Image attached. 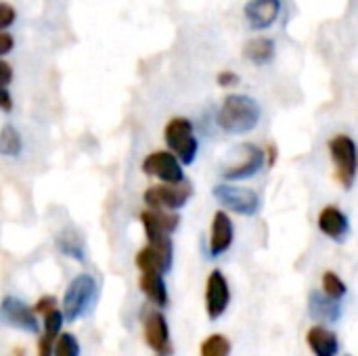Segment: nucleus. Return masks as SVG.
<instances>
[{
    "instance_id": "nucleus-1",
    "label": "nucleus",
    "mask_w": 358,
    "mask_h": 356,
    "mask_svg": "<svg viewBox=\"0 0 358 356\" xmlns=\"http://www.w3.org/2000/svg\"><path fill=\"white\" fill-rule=\"evenodd\" d=\"M262 111L260 105L248 94H229L224 97L216 122L229 134H248L260 124Z\"/></svg>"
},
{
    "instance_id": "nucleus-2",
    "label": "nucleus",
    "mask_w": 358,
    "mask_h": 356,
    "mask_svg": "<svg viewBox=\"0 0 358 356\" xmlns=\"http://www.w3.org/2000/svg\"><path fill=\"white\" fill-rule=\"evenodd\" d=\"M164 138H166L168 149L182 162V166H191L195 162L197 151H199V143H197V136H195L191 120H187V118H172L166 124Z\"/></svg>"
},
{
    "instance_id": "nucleus-3",
    "label": "nucleus",
    "mask_w": 358,
    "mask_h": 356,
    "mask_svg": "<svg viewBox=\"0 0 358 356\" xmlns=\"http://www.w3.org/2000/svg\"><path fill=\"white\" fill-rule=\"evenodd\" d=\"M329 153L336 166V178L344 189H352L358 174V149L352 136L336 134L329 141Z\"/></svg>"
},
{
    "instance_id": "nucleus-4",
    "label": "nucleus",
    "mask_w": 358,
    "mask_h": 356,
    "mask_svg": "<svg viewBox=\"0 0 358 356\" xmlns=\"http://www.w3.org/2000/svg\"><path fill=\"white\" fill-rule=\"evenodd\" d=\"M96 298V281L90 275H78L65 290L63 296V317L67 323H73L82 317Z\"/></svg>"
},
{
    "instance_id": "nucleus-5",
    "label": "nucleus",
    "mask_w": 358,
    "mask_h": 356,
    "mask_svg": "<svg viewBox=\"0 0 358 356\" xmlns=\"http://www.w3.org/2000/svg\"><path fill=\"white\" fill-rule=\"evenodd\" d=\"M214 197L216 201L235 214L241 216H254L260 210V197L254 189L248 187H237L233 183H220L214 187Z\"/></svg>"
},
{
    "instance_id": "nucleus-6",
    "label": "nucleus",
    "mask_w": 358,
    "mask_h": 356,
    "mask_svg": "<svg viewBox=\"0 0 358 356\" xmlns=\"http://www.w3.org/2000/svg\"><path fill=\"white\" fill-rule=\"evenodd\" d=\"M193 195V187L191 183L182 180V183H164V185H155L149 187L143 195L145 204L153 210H180L189 197Z\"/></svg>"
},
{
    "instance_id": "nucleus-7",
    "label": "nucleus",
    "mask_w": 358,
    "mask_h": 356,
    "mask_svg": "<svg viewBox=\"0 0 358 356\" xmlns=\"http://www.w3.org/2000/svg\"><path fill=\"white\" fill-rule=\"evenodd\" d=\"M172 258H174L172 239L162 237L157 241H149V245L136 254V266L141 269V273L164 275L172 269Z\"/></svg>"
},
{
    "instance_id": "nucleus-8",
    "label": "nucleus",
    "mask_w": 358,
    "mask_h": 356,
    "mask_svg": "<svg viewBox=\"0 0 358 356\" xmlns=\"http://www.w3.org/2000/svg\"><path fill=\"white\" fill-rule=\"evenodd\" d=\"M264 151L254 145V143H243L239 147V159L231 166H227L222 170V178L227 183H237V180H248L254 174L260 172V168L264 166Z\"/></svg>"
},
{
    "instance_id": "nucleus-9",
    "label": "nucleus",
    "mask_w": 358,
    "mask_h": 356,
    "mask_svg": "<svg viewBox=\"0 0 358 356\" xmlns=\"http://www.w3.org/2000/svg\"><path fill=\"white\" fill-rule=\"evenodd\" d=\"M143 172L159 178L162 183H182V162L172 151H153L143 159Z\"/></svg>"
},
{
    "instance_id": "nucleus-10",
    "label": "nucleus",
    "mask_w": 358,
    "mask_h": 356,
    "mask_svg": "<svg viewBox=\"0 0 358 356\" xmlns=\"http://www.w3.org/2000/svg\"><path fill=\"white\" fill-rule=\"evenodd\" d=\"M231 302L229 281L220 271H212L206 283V311L212 321L220 319Z\"/></svg>"
},
{
    "instance_id": "nucleus-11",
    "label": "nucleus",
    "mask_w": 358,
    "mask_h": 356,
    "mask_svg": "<svg viewBox=\"0 0 358 356\" xmlns=\"http://www.w3.org/2000/svg\"><path fill=\"white\" fill-rule=\"evenodd\" d=\"M141 222L147 235V241H157L162 237H170L178 225H180V216L170 212V210H145L141 214Z\"/></svg>"
},
{
    "instance_id": "nucleus-12",
    "label": "nucleus",
    "mask_w": 358,
    "mask_h": 356,
    "mask_svg": "<svg viewBox=\"0 0 358 356\" xmlns=\"http://www.w3.org/2000/svg\"><path fill=\"white\" fill-rule=\"evenodd\" d=\"M0 319L2 323L15 327V329H23L27 334H36L38 332V321H36V313L34 308L25 306L21 300L6 296L0 304Z\"/></svg>"
},
{
    "instance_id": "nucleus-13",
    "label": "nucleus",
    "mask_w": 358,
    "mask_h": 356,
    "mask_svg": "<svg viewBox=\"0 0 358 356\" xmlns=\"http://www.w3.org/2000/svg\"><path fill=\"white\" fill-rule=\"evenodd\" d=\"M145 342L157 355H172L170 329H168L166 317L157 311H151L145 315Z\"/></svg>"
},
{
    "instance_id": "nucleus-14",
    "label": "nucleus",
    "mask_w": 358,
    "mask_h": 356,
    "mask_svg": "<svg viewBox=\"0 0 358 356\" xmlns=\"http://www.w3.org/2000/svg\"><path fill=\"white\" fill-rule=\"evenodd\" d=\"M281 13V0H248L243 15L254 31L268 29Z\"/></svg>"
},
{
    "instance_id": "nucleus-15",
    "label": "nucleus",
    "mask_w": 358,
    "mask_h": 356,
    "mask_svg": "<svg viewBox=\"0 0 358 356\" xmlns=\"http://www.w3.org/2000/svg\"><path fill=\"white\" fill-rule=\"evenodd\" d=\"M233 239H235V227H233V220L231 216L224 212V210H218L214 214V220H212V235H210V254L216 258V256H222L231 245H233Z\"/></svg>"
},
{
    "instance_id": "nucleus-16",
    "label": "nucleus",
    "mask_w": 358,
    "mask_h": 356,
    "mask_svg": "<svg viewBox=\"0 0 358 356\" xmlns=\"http://www.w3.org/2000/svg\"><path fill=\"white\" fill-rule=\"evenodd\" d=\"M319 229H321V233L327 235L329 239L342 241V239L348 235V231H350V222H348V216H346L340 208L327 206V208H323L321 214H319Z\"/></svg>"
},
{
    "instance_id": "nucleus-17",
    "label": "nucleus",
    "mask_w": 358,
    "mask_h": 356,
    "mask_svg": "<svg viewBox=\"0 0 358 356\" xmlns=\"http://www.w3.org/2000/svg\"><path fill=\"white\" fill-rule=\"evenodd\" d=\"M243 57L254 63V65H266L275 57V40L266 36H256L245 42L243 46Z\"/></svg>"
},
{
    "instance_id": "nucleus-18",
    "label": "nucleus",
    "mask_w": 358,
    "mask_h": 356,
    "mask_svg": "<svg viewBox=\"0 0 358 356\" xmlns=\"http://www.w3.org/2000/svg\"><path fill=\"white\" fill-rule=\"evenodd\" d=\"M138 287L149 298V302H153L157 308H164L168 304V290H166V283H164V275H159V273H143L141 279H138Z\"/></svg>"
},
{
    "instance_id": "nucleus-19",
    "label": "nucleus",
    "mask_w": 358,
    "mask_h": 356,
    "mask_svg": "<svg viewBox=\"0 0 358 356\" xmlns=\"http://www.w3.org/2000/svg\"><path fill=\"white\" fill-rule=\"evenodd\" d=\"M306 342H308V346L315 353V356H336L338 355V348H340L336 334H331L325 327H313V329H308Z\"/></svg>"
},
{
    "instance_id": "nucleus-20",
    "label": "nucleus",
    "mask_w": 358,
    "mask_h": 356,
    "mask_svg": "<svg viewBox=\"0 0 358 356\" xmlns=\"http://www.w3.org/2000/svg\"><path fill=\"white\" fill-rule=\"evenodd\" d=\"M308 306H310V313H313L315 319H321V321H327V323H334V321L340 319V304H338V300H331L325 294L313 292L310 300H308Z\"/></svg>"
},
{
    "instance_id": "nucleus-21",
    "label": "nucleus",
    "mask_w": 358,
    "mask_h": 356,
    "mask_svg": "<svg viewBox=\"0 0 358 356\" xmlns=\"http://www.w3.org/2000/svg\"><path fill=\"white\" fill-rule=\"evenodd\" d=\"M57 248L61 254L78 260V262H84V243H82V237L73 231V229H65L57 235Z\"/></svg>"
},
{
    "instance_id": "nucleus-22",
    "label": "nucleus",
    "mask_w": 358,
    "mask_h": 356,
    "mask_svg": "<svg viewBox=\"0 0 358 356\" xmlns=\"http://www.w3.org/2000/svg\"><path fill=\"white\" fill-rule=\"evenodd\" d=\"M23 151V138L13 124H4L0 128V155L4 157H19Z\"/></svg>"
},
{
    "instance_id": "nucleus-23",
    "label": "nucleus",
    "mask_w": 358,
    "mask_h": 356,
    "mask_svg": "<svg viewBox=\"0 0 358 356\" xmlns=\"http://www.w3.org/2000/svg\"><path fill=\"white\" fill-rule=\"evenodd\" d=\"M199 355L201 356H229L231 355V342L220 336V334H214L210 338H206L201 342V348H199Z\"/></svg>"
},
{
    "instance_id": "nucleus-24",
    "label": "nucleus",
    "mask_w": 358,
    "mask_h": 356,
    "mask_svg": "<svg viewBox=\"0 0 358 356\" xmlns=\"http://www.w3.org/2000/svg\"><path fill=\"white\" fill-rule=\"evenodd\" d=\"M321 283H323V294L329 296L331 300H342L346 296V283L334 271L323 273Z\"/></svg>"
},
{
    "instance_id": "nucleus-25",
    "label": "nucleus",
    "mask_w": 358,
    "mask_h": 356,
    "mask_svg": "<svg viewBox=\"0 0 358 356\" xmlns=\"http://www.w3.org/2000/svg\"><path fill=\"white\" fill-rule=\"evenodd\" d=\"M63 321H65L63 311H59V308L48 311V313L44 315V336L50 338V340H57V338H59V332H61V327H63Z\"/></svg>"
},
{
    "instance_id": "nucleus-26",
    "label": "nucleus",
    "mask_w": 358,
    "mask_h": 356,
    "mask_svg": "<svg viewBox=\"0 0 358 356\" xmlns=\"http://www.w3.org/2000/svg\"><path fill=\"white\" fill-rule=\"evenodd\" d=\"M80 355V344L71 334L59 336L55 344V356H78Z\"/></svg>"
},
{
    "instance_id": "nucleus-27",
    "label": "nucleus",
    "mask_w": 358,
    "mask_h": 356,
    "mask_svg": "<svg viewBox=\"0 0 358 356\" xmlns=\"http://www.w3.org/2000/svg\"><path fill=\"white\" fill-rule=\"evenodd\" d=\"M15 19H17L15 6L8 4V2H0V31L8 29L15 23Z\"/></svg>"
},
{
    "instance_id": "nucleus-28",
    "label": "nucleus",
    "mask_w": 358,
    "mask_h": 356,
    "mask_svg": "<svg viewBox=\"0 0 358 356\" xmlns=\"http://www.w3.org/2000/svg\"><path fill=\"white\" fill-rule=\"evenodd\" d=\"M239 73H235L233 69H224V71H220L218 76H216V82H218V86H222V88H233V86H237L239 84Z\"/></svg>"
},
{
    "instance_id": "nucleus-29",
    "label": "nucleus",
    "mask_w": 358,
    "mask_h": 356,
    "mask_svg": "<svg viewBox=\"0 0 358 356\" xmlns=\"http://www.w3.org/2000/svg\"><path fill=\"white\" fill-rule=\"evenodd\" d=\"M55 355V340L42 336L38 342V356H52Z\"/></svg>"
},
{
    "instance_id": "nucleus-30",
    "label": "nucleus",
    "mask_w": 358,
    "mask_h": 356,
    "mask_svg": "<svg viewBox=\"0 0 358 356\" xmlns=\"http://www.w3.org/2000/svg\"><path fill=\"white\" fill-rule=\"evenodd\" d=\"M55 304H57V300H55V298H50V296H44V298H40V300L36 302V306H34V313H42V315H46L48 311H52V308H55Z\"/></svg>"
},
{
    "instance_id": "nucleus-31",
    "label": "nucleus",
    "mask_w": 358,
    "mask_h": 356,
    "mask_svg": "<svg viewBox=\"0 0 358 356\" xmlns=\"http://www.w3.org/2000/svg\"><path fill=\"white\" fill-rule=\"evenodd\" d=\"M15 46V38L8 31H0V57L8 55Z\"/></svg>"
},
{
    "instance_id": "nucleus-32",
    "label": "nucleus",
    "mask_w": 358,
    "mask_h": 356,
    "mask_svg": "<svg viewBox=\"0 0 358 356\" xmlns=\"http://www.w3.org/2000/svg\"><path fill=\"white\" fill-rule=\"evenodd\" d=\"M0 109L4 113H10L13 111V97H10V92H8L6 86H0Z\"/></svg>"
},
{
    "instance_id": "nucleus-33",
    "label": "nucleus",
    "mask_w": 358,
    "mask_h": 356,
    "mask_svg": "<svg viewBox=\"0 0 358 356\" xmlns=\"http://www.w3.org/2000/svg\"><path fill=\"white\" fill-rule=\"evenodd\" d=\"M10 82H13V69L8 63L0 59V86H8Z\"/></svg>"
},
{
    "instance_id": "nucleus-34",
    "label": "nucleus",
    "mask_w": 358,
    "mask_h": 356,
    "mask_svg": "<svg viewBox=\"0 0 358 356\" xmlns=\"http://www.w3.org/2000/svg\"><path fill=\"white\" fill-rule=\"evenodd\" d=\"M275 162H277V147L275 145H268V166H275Z\"/></svg>"
},
{
    "instance_id": "nucleus-35",
    "label": "nucleus",
    "mask_w": 358,
    "mask_h": 356,
    "mask_svg": "<svg viewBox=\"0 0 358 356\" xmlns=\"http://www.w3.org/2000/svg\"><path fill=\"white\" fill-rule=\"evenodd\" d=\"M15 355H17V356H23V353H21V350H17V353H15Z\"/></svg>"
}]
</instances>
